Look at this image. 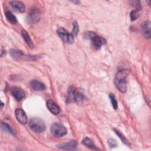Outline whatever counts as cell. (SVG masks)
<instances>
[{
	"instance_id": "1",
	"label": "cell",
	"mask_w": 151,
	"mask_h": 151,
	"mask_svg": "<svg viewBox=\"0 0 151 151\" xmlns=\"http://www.w3.org/2000/svg\"><path fill=\"white\" fill-rule=\"evenodd\" d=\"M130 73L128 69H124L119 71L116 75L114 83L117 89L122 93H124L127 89V84L126 78L127 77Z\"/></svg>"
},
{
	"instance_id": "2",
	"label": "cell",
	"mask_w": 151,
	"mask_h": 151,
	"mask_svg": "<svg viewBox=\"0 0 151 151\" xmlns=\"http://www.w3.org/2000/svg\"><path fill=\"white\" fill-rule=\"evenodd\" d=\"M85 99V96L82 89L79 88H73L72 87L68 89V100L70 101H73L77 103H81Z\"/></svg>"
},
{
	"instance_id": "3",
	"label": "cell",
	"mask_w": 151,
	"mask_h": 151,
	"mask_svg": "<svg viewBox=\"0 0 151 151\" xmlns=\"http://www.w3.org/2000/svg\"><path fill=\"white\" fill-rule=\"evenodd\" d=\"M29 128L35 133H41L45 131V125L42 120L40 118L34 117L31 119L28 123Z\"/></svg>"
},
{
	"instance_id": "4",
	"label": "cell",
	"mask_w": 151,
	"mask_h": 151,
	"mask_svg": "<svg viewBox=\"0 0 151 151\" xmlns=\"http://www.w3.org/2000/svg\"><path fill=\"white\" fill-rule=\"evenodd\" d=\"M50 130L53 136L57 137H60L65 135L67 133L66 128L59 123H54L51 126Z\"/></svg>"
},
{
	"instance_id": "5",
	"label": "cell",
	"mask_w": 151,
	"mask_h": 151,
	"mask_svg": "<svg viewBox=\"0 0 151 151\" xmlns=\"http://www.w3.org/2000/svg\"><path fill=\"white\" fill-rule=\"evenodd\" d=\"M57 33L59 37L64 42L71 44L74 41V35L71 33H68V31L63 27L59 28L57 30Z\"/></svg>"
},
{
	"instance_id": "6",
	"label": "cell",
	"mask_w": 151,
	"mask_h": 151,
	"mask_svg": "<svg viewBox=\"0 0 151 151\" xmlns=\"http://www.w3.org/2000/svg\"><path fill=\"white\" fill-rule=\"evenodd\" d=\"M41 14L38 9L33 8L30 11L27 17V21L31 24L37 22L40 19Z\"/></svg>"
},
{
	"instance_id": "7",
	"label": "cell",
	"mask_w": 151,
	"mask_h": 151,
	"mask_svg": "<svg viewBox=\"0 0 151 151\" xmlns=\"http://www.w3.org/2000/svg\"><path fill=\"white\" fill-rule=\"evenodd\" d=\"M150 21H146L140 24V31L142 35L148 39L150 38Z\"/></svg>"
},
{
	"instance_id": "8",
	"label": "cell",
	"mask_w": 151,
	"mask_h": 151,
	"mask_svg": "<svg viewBox=\"0 0 151 151\" xmlns=\"http://www.w3.org/2000/svg\"><path fill=\"white\" fill-rule=\"evenodd\" d=\"M9 4L12 9L17 12L23 13L25 10V6L24 4L21 1H12L9 2Z\"/></svg>"
},
{
	"instance_id": "9",
	"label": "cell",
	"mask_w": 151,
	"mask_h": 151,
	"mask_svg": "<svg viewBox=\"0 0 151 151\" xmlns=\"http://www.w3.org/2000/svg\"><path fill=\"white\" fill-rule=\"evenodd\" d=\"M15 117L19 123L22 124H26L27 122V117L25 111L21 109H17L15 111Z\"/></svg>"
},
{
	"instance_id": "10",
	"label": "cell",
	"mask_w": 151,
	"mask_h": 151,
	"mask_svg": "<svg viewBox=\"0 0 151 151\" xmlns=\"http://www.w3.org/2000/svg\"><path fill=\"white\" fill-rule=\"evenodd\" d=\"M11 93L14 98L18 100L21 101L25 97L24 91L20 88L17 87H14L11 88Z\"/></svg>"
},
{
	"instance_id": "11",
	"label": "cell",
	"mask_w": 151,
	"mask_h": 151,
	"mask_svg": "<svg viewBox=\"0 0 151 151\" xmlns=\"http://www.w3.org/2000/svg\"><path fill=\"white\" fill-rule=\"evenodd\" d=\"M90 40L93 47L96 50H99L104 41V40L102 37L98 36L96 34L90 38Z\"/></svg>"
},
{
	"instance_id": "12",
	"label": "cell",
	"mask_w": 151,
	"mask_h": 151,
	"mask_svg": "<svg viewBox=\"0 0 151 151\" xmlns=\"http://www.w3.org/2000/svg\"><path fill=\"white\" fill-rule=\"evenodd\" d=\"M47 107L48 110L54 114H58L60 112V107L51 99L47 101Z\"/></svg>"
},
{
	"instance_id": "13",
	"label": "cell",
	"mask_w": 151,
	"mask_h": 151,
	"mask_svg": "<svg viewBox=\"0 0 151 151\" xmlns=\"http://www.w3.org/2000/svg\"><path fill=\"white\" fill-rule=\"evenodd\" d=\"M77 146V142L76 140H71L67 143H64L57 146V147L65 150H74Z\"/></svg>"
},
{
	"instance_id": "14",
	"label": "cell",
	"mask_w": 151,
	"mask_h": 151,
	"mask_svg": "<svg viewBox=\"0 0 151 151\" xmlns=\"http://www.w3.org/2000/svg\"><path fill=\"white\" fill-rule=\"evenodd\" d=\"M30 86L33 90L37 91H42L46 88L44 83L37 80H32L30 82Z\"/></svg>"
},
{
	"instance_id": "15",
	"label": "cell",
	"mask_w": 151,
	"mask_h": 151,
	"mask_svg": "<svg viewBox=\"0 0 151 151\" xmlns=\"http://www.w3.org/2000/svg\"><path fill=\"white\" fill-rule=\"evenodd\" d=\"M9 54L12 58L17 60L24 59V58L28 57V56H25L22 51L16 49H11L9 51Z\"/></svg>"
},
{
	"instance_id": "16",
	"label": "cell",
	"mask_w": 151,
	"mask_h": 151,
	"mask_svg": "<svg viewBox=\"0 0 151 151\" xmlns=\"http://www.w3.org/2000/svg\"><path fill=\"white\" fill-rule=\"evenodd\" d=\"M21 34H22V36L24 38V40H25V42L27 43V44L31 48H32L34 47V44H33V42H32L29 34H28V32L25 29H22L21 31Z\"/></svg>"
},
{
	"instance_id": "17",
	"label": "cell",
	"mask_w": 151,
	"mask_h": 151,
	"mask_svg": "<svg viewBox=\"0 0 151 151\" xmlns=\"http://www.w3.org/2000/svg\"><path fill=\"white\" fill-rule=\"evenodd\" d=\"M82 143L84 145L86 146L87 147H88V148H90L93 150H99V148L97 147V146H95V145L93 143V142L92 141L91 139H89L88 137H86L84 138L83 141Z\"/></svg>"
},
{
	"instance_id": "18",
	"label": "cell",
	"mask_w": 151,
	"mask_h": 151,
	"mask_svg": "<svg viewBox=\"0 0 151 151\" xmlns=\"http://www.w3.org/2000/svg\"><path fill=\"white\" fill-rule=\"evenodd\" d=\"M5 15L7 20L12 24H15L17 22V19L15 16L11 11H6Z\"/></svg>"
},
{
	"instance_id": "19",
	"label": "cell",
	"mask_w": 151,
	"mask_h": 151,
	"mask_svg": "<svg viewBox=\"0 0 151 151\" xmlns=\"http://www.w3.org/2000/svg\"><path fill=\"white\" fill-rule=\"evenodd\" d=\"M113 130H114V132L116 133V134L119 137L120 139L122 140V142L124 144H125L126 145H127V146H130V145L129 141L126 138V137H125L120 132H119L118 130H117V129H114Z\"/></svg>"
},
{
	"instance_id": "20",
	"label": "cell",
	"mask_w": 151,
	"mask_h": 151,
	"mask_svg": "<svg viewBox=\"0 0 151 151\" xmlns=\"http://www.w3.org/2000/svg\"><path fill=\"white\" fill-rule=\"evenodd\" d=\"M109 98L110 99V101H111L112 107H113L114 109L116 110L117 109V107H118V104H117V101L116 99V97H115L114 95L113 94H109Z\"/></svg>"
},
{
	"instance_id": "21",
	"label": "cell",
	"mask_w": 151,
	"mask_h": 151,
	"mask_svg": "<svg viewBox=\"0 0 151 151\" xmlns=\"http://www.w3.org/2000/svg\"><path fill=\"white\" fill-rule=\"evenodd\" d=\"M140 15L139 13V9H136L134 10H133L131 12H130V18L132 21H134L135 19H136Z\"/></svg>"
},
{
	"instance_id": "22",
	"label": "cell",
	"mask_w": 151,
	"mask_h": 151,
	"mask_svg": "<svg viewBox=\"0 0 151 151\" xmlns=\"http://www.w3.org/2000/svg\"><path fill=\"white\" fill-rule=\"evenodd\" d=\"M1 126L2 127V129L5 130V131H7L8 133H10L11 134H13V130L12 129V128L6 123H1Z\"/></svg>"
},
{
	"instance_id": "23",
	"label": "cell",
	"mask_w": 151,
	"mask_h": 151,
	"mask_svg": "<svg viewBox=\"0 0 151 151\" xmlns=\"http://www.w3.org/2000/svg\"><path fill=\"white\" fill-rule=\"evenodd\" d=\"M73 31H72V34L74 36H76L78 32V25L77 22H73Z\"/></svg>"
},
{
	"instance_id": "24",
	"label": "cell",
	"mask_w": 151,
	"mask_h": 151,
	"mask_svg": "<svg viewBox=\"0 0 151 151\" xmlns=\"http://www.w3.org/2000/svg\"><path fill=\"white\" fill-rule=\"evenodd\" d=\"M108 144H109V145L110 147H116V146H117V143H116V142L114 140L112 139H109L108 140Z\"/></svg>"
}]
</instances>
